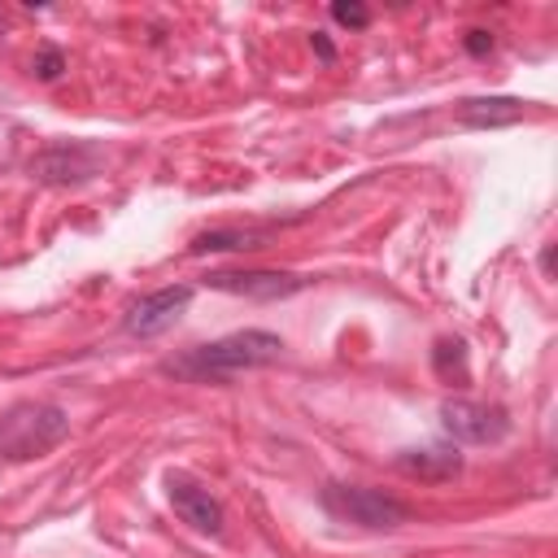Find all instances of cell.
Listing matches in <instances>:
<instances>
[{
  "label": "cell",
  "mask_w": 558,
  "mask_h": 558,
  "mask_svg": "<svg viewBox=\"0 0 558 558\" xmlns=\"http://www.w3.org/2000/svg\"><path fill=\"white\" fill-rule=\"evenodd\" d=\"M100 161H105V153H100L96 144H87V140H65V144L44 148V153L31 161V174H35L39 183L70 187V183H87V179H96Z\"/></svg>",
  "instance_id": "5"
},
{
  "label": "cell",
  "mask_w": 558,
  "mask_h": 558,
  "mask_svg": "<svg viewBox=\"0 0 558 558\" xmlns=\"http://www.w3.org/2000/svg\"><path fill=\"white\" fill-rule=\"evenodd\" d=\"M275 227H209L201 235H192L187 253L192 257H205V253H248V248H262L270 240Z\"/></svg>",
  "instance_id": "9"
},
{
  "label": "cell",
  "mask_w": 558,
  "mask_h": 558,
  "mask_svg": "<svg viewBox=\"0 0 558 558\" xmlns=\"http://www.w3.org/2000/svg\"><path fill=\"white\" fill-rule=\"evenodd\" d=\"M440 427L449 440H462V445H497L510 436V414L488 401L453 397L440 405Z\"/></svg>",
  "instance_id": "4"
},
{
  "label": "cell",
  "mask_w": 558,
  "mask_h": 558,
  "mask_svg": "<svg viewBox=\"0 0 558 558\" xmlns=\"http://www.w3.org/2000/svg\"><path fill=\"white\" fill-rule=\"evenodd\" d=\"M310 44H314V52H318L323 61H336V44H331L323 31H314V35H310Z\"/></svg>",
  "instance_id": "16"
},
{
  "label": "cell",
  "mask_w": 558,
  "mask_h": 558,
  "mask_svg": "<svg viewBox=\"0 0 558 558\" xmlns=\"http://www.w3.org/2000/svg\"><path fill=\"white\" fill-rule=\"evenodd\" d=\"M166 497H170L174 514H179L187 527H196V532H205V536H222L227 514H222V501H218L209 488H201V484H192V480H183V475H170Z\"/></svg>",
  "instance_id": "8"
},
{
  "label": "cell",
  "mask_w": 558,
  "mask_h": 558,
  "mask_svg": "<svg viewBox=\"0 0 558 558\" xmlns=\"http://www.w3.org/2000/svg\"><path fill=\"white\" fill-rule=\"evenodd\" d=\"M458 118L462 126H475V131H493V126H510L523 118V100L514 96H471L458 105Z\"/></svg>",
  "instance_id": "11"
},
{
  "label": "cell",
  "mask_w": 558,
  "mask_h": 558,
  "mask_svg": "<svg viewBox=\"0 0 558 558\" xmlns=\"http://www.w3.org/2000/svg\"><path fill=\"white\" fill-rule=\"evenodd\" d=\"M323 510L340 523H357L366 532H392L401 523H410V506L384 488H366V484H340L331 480L323 493H318Z\"/></svg>",
  "instance_id": "3"
},
{
  "label": "cell",
  "mask_w": 558,
  "mask_h": 558,
  "mask_svg": "<svg viewBox=\"0 0 558 558\" xmlns=\"http://www.w3.org/2000/svg\"><path fill=\"white\" fill-rule=\"evenodd\" d=\"M61 70H65V52H61V48H39V57H35V78H39V83H52V78H61Z\"/></svg>",
  "instance_id": "14"
},
{
  "label": "cell",
  "mask_w": 558,
  "mask_h": 558,
  "mask_svg": "<svg viewBox=\"0 0 558 558\" xmlns=\"http://www.w3.org/2000/svg\"><path fill=\"white\" fill-rule=\"evenodd\" d=\"M432 366H436V375L440 379H466V344L462 340H453V336H445V340H436V349H432Z\"/></svg>",
  "instance_id": "12"
},
{
  "label": "cell",
  "mask_w": 558,
  "mask_h": 558,
  "mask_svg": "<svg viewBox=\"0 0 558 558\" xmlns=\"http://www.w3.org/2000/svg\"><path fill=\"white\" fill-rule=\"evenodd\" d=\"M205 283L218 288V292H231V296L283 301V296H296L310 279L305 275H292V270H209Z\"/></svg>",
  "instance_id": "7"
},
{
  "label": "cell",
  "mask_w": 558,
  "mask_h": 558,
  "mask_svg": "<svg viewBox=\"0 0 558 558\" xmlns=\"http://www.w3.org/2000/svg\"><path fill=\"white\" fill-rule=\"evenodd\" d=\"M397 471L414 480H453L462 471V453L449 445H427V449H405L397 453Z\"/></svg>",
  "instance_id": "10"
},
{
  "label": "cell",
  "mask_w": 558,
  "mask_h": 558,
  "mask_svg": "<svg viewBox=\"0 0 558 558\" xmlns=\"http://www.w3.org/2000/svg\"><path fill=\"white\" fill-rule=\"evenodd\" d=\"M331 22H340V26H349V31H362V26L371 22V9L357 4V0H336V4H331Z\"/></svg>",
  "instance_id": "13"
},
{
  "label": "cell",
  "mask_w": 558,
  "mask_h": 558,
  "mask_svg": "<svg viewBox=\"0 0 558 558\" xmlns=\"http://www.w3.org/2000/svg\"><path fill=\"white\" fill-rule=\"evenodd\" d=\"M192 296H196V292H192L187 283L157 288V292L140 296L135 305H126L122 331H126V336H140V340H153V336H161V331H170V327L179 323V314L192 305Z\"/></svg>",
  "instance_id": "6"
},
{
  "label": "cell",
  "mask_w": 558,
  "mask_h": 558,
  "mask_svg": "<svg viewBox=\"0 0 558 558\" xmlns=\"http://www.w3.org/2000/svg\"><path fill=\"white\" fill-rule=\"evenodd\" d=\"M541 270H545V275H554V244H545V248H541Z\"/></svg>",
  "instance_id": "17"
},
{
  "label": "cell",
  "mask_w": 558,
  "mask_h": 558,
  "mask_svg": "<svg viewBox=\"0 0 558 558\" xmlns=\"http://www.w3.org/2000/svg\"><path fill=\"white\" fill-rule=\"evenodd\" d=\"M70 436V414L52 401H17L0 414V458L35 462Z\"/></svg>",
  "instance_id": "2"
},
{
  "label": "cell",
  "mask_w": 558,
  "mask_h": 558,
  "mask_svg": "<svg viewBox=\"0 0 558 558\" xmlns=\"http://www.w3.org/2000/svg\"><path fill=\"white\" fill-rule=\"evenodd\" d=\"M462 48H466L471 57H488V52H493V31H480V26L466 31V35H462Z\"/></svg>",
  "instance_id": "15"
},
{
  "label": "cell",
  "mask_w": 558,
  "mask_h": 558,
  "mask_svg": "<svg viewBox=\"0 0 558 558\" xmlns=\"http://www.w3.org/2000/svg\"><path fill=\"white\" fill-rule=\"evenodd\" d=\"M283 349H288L283 336L262 331V327H244V331H231L222 340L196 344L179 357H166L161 371L179 375V379H192V384H205V379H227V375H240V371L270 366V362L283 357Z\"/></svg>",
  "instance_id": "1"
}]
</instances>
